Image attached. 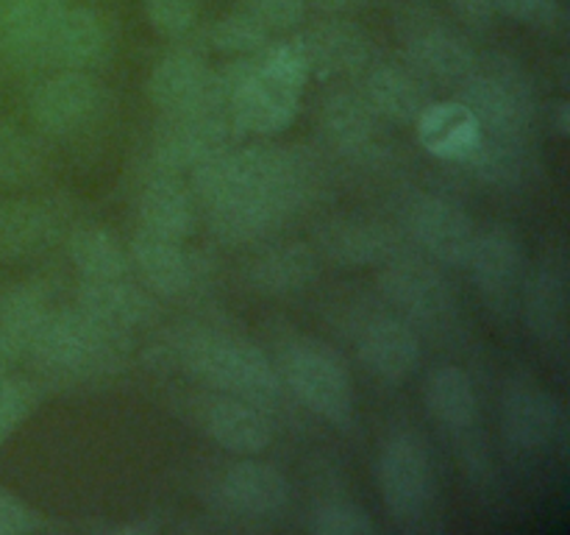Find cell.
<instances>
[{"label": "cell", "instance_id": "1", "mask_svg": "<svg viewBox=\"0 0 570 535\" xmlns=\"http://www.w3.org/2000/svg\"><path fill=\"white\" fill-rule=\"evenodd\" d=\"M148 360L159 371L184 373L212 393L237 396L265 412L276 410L287 393L276 360L254 340L204 323L167 332L150 349Z\"/></svg>", "mask_w": 570, "mask_h": 535}, {"label": "cell", "instance_id": "2", "mask_svg": "<svg viewBox=\"0 0 570 535\" xmlns=\"http://www.w3.org/2000/svg\"><path fill=\"white\" fill-rule=\"evenodd\" d=\"M122 357L126 334L104 327L78 307L50 310L28 351L31 366L56 382H87L115 373Z\"/></svg>", "mask_w": 570, "mask_h": 535}, {"label": "cell", "instance_id": "3", "mask_svg": "<svg viewBox=\"0 0 570 535\" xmlns=\"http://www.w3.org/2000/svg\"><path fill=\"white\" fill-rule=\"evenodd\" d=\"M276 360L284 390L315 418L340 432L356 424V393L348 366L337 349L312 334H295L278 346Z\"/></svg>", "mask_w": 570, "mask_h": 535}, {"label": "cell", "instance_id": "4", "mask_svg": "<svg viewBox=\"0 0 570 535\" xmlns=\"http://www.w3.org/2000/svg\"><path fill=\"white\" fill-rule=\"evenodd\" d=\"M460 87V100L476 115L482 137L529 148L538 100L521 65L507 56H479Z\"/></svg>", "mask_w": 570, "mask_h": 535}, {"label": "cell", "instance_id": "5", "mask_svg": "<svg viewBox=\"0 0 570 535\" xmlns=\"http://www.w3.org/2000/svg\"><path fill=\"white\" fill-rule=\"evenodd\" d=\"M376 483L390 522L404 533L432 527L438 505L432 451L415 429H395L384 438L376 460Z\"/></svg>", "mask_w": 570, "mask_h": 535}, {"label": "cell", "instance_id": "6", "mask_svg": "<svg viewBox=\"0 0 570 535\" xmlns=\"http://www.w3.org/2000/svg\"><path fill=\"white\" fill-rule=\"evenodd\" d=\"M379 290L387 299L390 310L415 329H432L445 332L456 318V299L449 279L423 254H406L399 251L390 256L379 273Z\"/></svg>", "mask_w": 570, "mask_h": 535}, {"label": "cell", "instance_id": "7", "mask_svg": "<svg viewBox=\"0 0 570 535\" xmlns=\"http://www.w3.org/2000/svg\"><path fill=\"white\" fill-rule=\"evenodd\" d=\"M501 435L507 449L518 457H549L554 449L566 451V407L532 373H515L501 396Z\"/></svg>", "mask_w": 570, "mask_h": 535}, {"label": "cell", "instance_id": "8", "mask_svg": "<svg viewBox=\"0 0 570 535\" xmlns=\"http://www.w3.org/2000/svg\"><path fill=\"white\" fill-rule=\"evenodd\" d=\"M423 405L429 418L451 435L468 477L484 483L490 477V455L479 432V396L471 373L460 366H438L423 382Z\"/></svg>", "mask_w": 570, "mask_h": 535}, {"label": "cell", "instance_id": "9", "mask_svg": "<svg viewBox=\"0 0 570 535\" xmlns=\"http://www.w3.org/2000/svg\"><path fill=\"white\" fill-rule=\"evenodd\" d=\"M237 126L226 109H189L165 115L150 143L154 173H193L200 162L237 145Z\"/></svg>", "mask_w": 570, "mask_h": 535}, {"label": "cell", "instance_id": "10", "mask_svg": "<svg viewBox=\"0 0 570 535\" xmlns=\"http://www.w3.org/2000/svg\"><path fill=\"white\" fill-rule=\"evenodd\" d=\"M465 268L479 299L493 315L510 318L521 307L527 260H523L521 237L507 223H490L479 228Z\"/></svg>", "mask_w": 570, "mask_h": 535}, {"label": "cell", "instance_id": "11", "mask_svg": "<svg viewBox=\"0 0 570 535\" xmlns=\"http://www.w3.org/2000/svg\"><path fill=\"white\" fill-rule=\"evenodd\" d=\"M150 104L165 115L189 109H226L228 98L217 87L215 70L209 67L206 56L189 45L170 48L150 70L145 84Z\"/></svg>", "mask_w": 570, "mask_h": 535}, {"label": "cell", "instance_id": "12", "mask_svg": "<svg viewBox=\"0 0 570 535\" xmlns=\"http://www.w3.org/2000/svg\"><path fill=\"white\" fill-rule=\"evenodd\" d=\"M404 223L423 256L445 268H465L479 232L465 206L445 195L423 193L406 204Z\"/></svg>", "mask_w": 570, "mask_h": 535}, {"label": "cell", "instance_id": "13", "mask_svg": "<svg viewBox=\"0 0 570 535\" xmlns=\"http://www.w3.org/2000/svg\"><path fill=\"white\" fill-rule=\"evenodd\" d=\"M104 98L106 87L92 72L61 67L33 87L28 95V111L39 132L65 137L87 128L104 109Z\"/></svg>", "mask_w": 570, "mask_h": 535}, {"label": "cell", "instance_id": "14", "mask_svg": "<svg viewBox=\"0 0 570 535\" xmlns=\"http://www.w3.org/2000/svg\"><path fill=\"white\" fill-rule=\"evenodd\" d=\"M289 496L293 490L282 468L254 460V455L223 468L212 485V502L226 516L243 518V522H265V518L282 516L289 505Z\"/></svg>", "mask_w": 570, "mask_h": 535}, {"label": "cell", "instance_id": "15", "mask_svg": "<svg viewBox=\"0 0 570 535\" xmlns=\"http://www.w3.org/2000/svg\"><path fill=\"white\" fill-rule=\"evenodd\" d=\"M301 109V93L256 70L254 56H245L243 70L228 98V111L239 134L276 137L295 123Z\"/></svg>", "mask_w": 570, "mask_h": 535}, {"label": "cell", "instance_id": "16", "mask_svg": "<svg viewBox=\"0 0 570 535\" xmlns=\"http://www.w3.org/2000/svg\"><path fill=\"white\" fill-rule=\"evenodd\" d=\"M354 346L362 366L387 385L406 382L421 366V334L393 310L367 315L356 329Z\"/></svg>", "mask_w": 570, "mask_h": 535}, {"label": "cell", "instance_id": "17", "mask_svg": "<svg viewBox=\"0 0 570 535\" xmlns=\"http://www.w3.org/2000/svg\"><path fill=\"white\" fill-rule=\"evenodd\" d=\"M527 327L543 349L562 351L568 340V262L562 251H549L527 273L521 290Z\"/></svg>", "mask_w": 570, "mask_h": 535}, {"label": "cell", "instance_id": "18", "mask_svg": "<svg viewBox=\"0 0 570 535\" xmlns=\"http://www.w3.org/2000/svg\"><path fill=\"white\" fill-rule=\"evenodd\" d=\"M67 0H11L0 17V59L11 70L48 65V48Z\"/></svg>", "mask_w": 570, "mask_h": 535}, {"label": "cell", "instance_id": "19", "mask_svg": "<svg viewBox=\"0 0 570 535\" xmlns=\"http://www.w3.org/2000/svg\"><path fill=\"white\" fill-rule=\"evenodd\" d=\"M315 249L323 260L340 268H382L390 256L399 254L401 240L376 217L343 215L317 228Z\"/></svg>", "mask_w": 570, "mask_h": 535}, {"label": "cell", "instance_id": "20", "mask_svg": "<svg viewBox=\"0 0 570 535\" xmlns=\"http://www.w3.org/2000/svg\"><path fill=\"white\" fill-rule=\"evenodd\" d=\"M128 260L145 288L161 299H181L193 293L200 279L198 256L189 254L181 240H167L142 228L131 237Z\"/></svg>", "mask_w": 570, "mask_h": 535}, {"label": "cell", "instance_id": "21", "mask_svg": "<svg viewBox=\"0 0 570 535\" xmlns=\"http://www.w3.org/2000/svg\"><path fill=\"white\" fill-rule=\"evenodd\" d=\"M198 427L232 455H262L273 440V424L262 407L237 396L212 393L198 407Z\"/></svg>", "mask_w": 570, "mask_h": 535}, {"label": "cell", "instance_id": "22", "mask_svg": "<svg viewBox=\"0 0 570 535\" xmlns=\"http://www.w3.org/2000/svg\"><path fill=\"white\" fill-rule=\"evenodd\" d=\"M406 59L417 76L440 84H462L476 67L479 54L468 42L465 33L445 22L429 20L412 26L406 37Z\"/></svg>", "mask_w": 570, "mask_h": 535}, {"label": "cell", "instance_id": "23", "mask_svg": "<svg viewBox=\"0 0 570 535\" xmlns=\"http://www.w3.org/2000/svg\"><path fill=\"white\" fill-rule=\"evenodd\" d=\"M76 301L78 310L122 334L148 327L159 315L156 295L145 284H134L128 276L92 279V282L83 279Z\"/></svg>", "mask_w": 570, "mask_h": 535}, {"label": "cell", "instance_id": "24", "mask_svg": "<svg viewBox=\"0 0 570 535\" xmlns=\"http://www.w3.org/2000/svg\"><path fill=\"white\" fill-rule=\"evenodd\" d=\"M137 221L142 232L184 243L198 226V198L176 173H154L139 193Z\"/></svg>", "mask_w": 570, "mask_h": 535}, {"label": "cell", "instance_id": "25", "mask_svg": "<svg viewBox=\"0 0 570 535\" xmlns=\"http://www.w3.org/2000/svg\"><path fill=\"white\" fill-rule=\"evenodd\" d=\"M321 276V254L309 243H282L259 251L245 268V282L259 295H295Z\"/></svg>", "mask_w": 570, "mask_h": 535}, {"label": "cell", "instance_id": "26", "mask_svg": "<svg viewBox=\"0 0 570 535\" xmlns=\"http://www.w3.org/2000/svg\"><path fill=\"white\" fill-rule=\"evenodd\" d=\"M312 76H354L371 65V37L356 22L323 20L301 37Z\"/></svg>", "mask_w": 570, "mask_h": 535}, {"label": "cell", "instance_id": "27", "mask_svg": "<svg viewBox=\"0 0 570 535\" xmlns=\"http://www.w3.org/2000/svg\"><path fill=\"white\" fill-rule=\"evenodd\" d=\"M415 134L423 150L443 162H465L482 139L476 115L462 100L423 106L415 117Z\"/></svg>", "mask_w": 570, "mask_h": 535}, {"label": "cell", "instance_id": "28", "mask_svg": "<svg viewBox=\"0 0 570 535\" xmlns=\"http://www.w3.org/2000/svg\"><path fill=\"white\" fill-rule=\"evenodd\" d=\"M109 26L89 6H67L48 48V65L89 70L109 54Z\"/></svg>", "mask_w": 570, "mask_h": 535}, {"label": "cell", "instance_id": "29", "mask_svg": "<svg viewBox=\"0 0 570 535\" xmlns=\"http://www.w3.org/2000/svg\"><path fill=\"white\" fill-rule=\"evenodd\" d=\"M48 312L50 299L45 284L22 282L6 290L0 299V366L28 357Z\"/></svg>", "mask_w": 570, "mask_h": 535}, {"label": "cell", "instance_id": "30", "mask_svg": "<svg viewBox=\"0 0 570 535\" xmlns=\"http://www.w3.org/2000/svg\"><path fill=\"white\" fill-rule=\"evenodd\" d=\"M59 215L45 201L9 198L0 204V256L31 260L56 243Z\"/></svg>", "mask_w": 570, "mask_h": 535}, {"label": "cell", "instance_id": "31", "mask_svg": "<svg viewBox=\"0 0 570 535\" xmlns=\"http://www.w3.org/2000/svg\"><path fill=\"white\" fill-rule=\"evenodd\" d=\"M365 100L379 117L404 126V123H415V117L426 106V89L415 70L387 61L367 70Z\"/></svg>", "mask_w": 570, "mask_h": 535}, {"label": "cell", "instance_id": "32", "mask_svg": "<svg viewBox=\"0 0 570 535\" xmlns=\"http://www.w3.org/2000/svg\"><path fill=\"white\" fill-rule=\"evenodd\" d=\"M323 137L343 154H362L379 134V115L371 109L365 95L332 93L321 104Z\"/></svg>", "mask_w": 570, "mask_h": 535}, {"label": "cell", "instance_id": "33", "mask_svg": "<svg viewBox=\"0 0 570 535\" xmlns=\"http://www.w3.org/2000/svg\"><path fill=\"white\" fill-rule=\"evenodd\" d=\"M67 256L81 279H120L131 271L128 245L106 226H78L67 240Z\"/></svg>", "mask_w": 570, "mask_h": 535}, {"label": "cell", "instance_id": "34", "mask_svg": "<svg viewBox=\"0 0 570 535\" xmlns=\"http://www.w3.org/2000/svg\"><path fill=\"white\" fill-rule=\"evenodd\" d=\"M45 150L26 128L0 120V184H31L42 176Z\"/></svg>", "mask_w": 570, "mask_h": 535}, {"label": "cell", "instance_id": "35", "mask_svg": "<svg viewBox=\"0 0 570 535\" xmlns=\"http://www.w3.org/2000/svg\"><path fill=\"white\" fill-rule=\"evenodd\" d=\"M271 42V31L245 9H234L212 22L209 45L226 56H254Z\"/></svg>", "mask_w": 570, "mask_h": 535}, {"label": "cell", "instance_id": "36", "mask_svg": "<svg viewBox=\"0 0 570 535\" xmlns=\"http://www.w3.org/2000/svg\"><path fill=\"white\" fill-rule=\"evenodd\" d=\"M256 70H262L265 76L276 78V81L287 84L293 89H304L306 81L312 78L309 56H306L304 42L301 37L295 39H276V42H267L265 48L254 54Z\"/></svg>", "mask_w": 570, "mask_h": 535}, {"label": "cell", "instance_id": "37", "mask_svg": "<svg viewBox=\"0 0 570 535\" xmlns=\"http://www.w3.org/2000/svg\"><path fill=\"white\" fill-rule=\"evenodd\" d=\"M306 527H309V533L315 535H373L376 533V522L371 518V513L348 499H326L321 502V505H315L312 507Z\"/></svg>", "mask_w": 570, "mask_h": 535}, {"label": "cell", "instance_id": "38", "mask_svg": "<svg viewBox=\"0 0 570 535\" xmlns=\"http://www.w3.org/2000/svg\"><path fill=\"white\" fill-rule=\"evenodd\" d=\"M145 20L161 39L187 37L200 20V0H142Z\"/></svg>", "mask_w": 570, "mask_h": 535}, {"label": "cell", "instance_id": "39", "mask_svg": "<svg viewBox=\"0 0 570 535\" xmlns=\"http://www.w3.org/2000/svg\"><path fill=\"white\" fill-rule=\"evenodd\" d=\"M39 405V390L28 379L0 373V444L26 421Z\"/></svg>", "mask_w": 570, "mask_h": 535}, {"label": "cell", "instance_id": "40", "mask_svg": "<svg viewBox=\"0 0 570 535\" xmlns=\"http://www.w3.org/2000/svg\"><path fill=\"white\" fill-rule=\"evenodd\" d=\"M239 9H245L250 17H256L267 31L276 33L298 28L301 22H304L309 3H306V0H243Z\"/></svg>", "mask_w": 570, "mask_h": 535}, {"label": "cell", "instance_id": "41", "mask_svg": "<svg viewBox=\"0 0 570 535\" xmlns=\"http://www.w3.org/2000/svg\"><path fill=\"white\" fill-rule=\"evenodd\" d=\"M42 529V516L31 505L0 488V535H26Z\"/></svg>", "mask_w": 570, "mask_h": 535}, {"label": "cell", "instance_id": "42", "mask_svg": "<svg viewBox=\"0 0 570 535\" xmlns=\"http://www.w3.org/2000/svg\"><path fill=\"white\" fill-rule=\"evenodd\" d=\"M495 11H504L512 20L523 22V26H543L549 28L557 22L560 6L557 0H493Z\"/></svg>", "mask_w": 570, "mask_h": 535}, {"label": "cell", "instance_id": "43", "mask_svg": "<svg viewBox=\"0 0 570 535\" xmlns=\"http://www.w3.org/2000/svg\"><path fill=\"white\" fill-rule=\"evenodd\" d=\"M449 6L465 26L473 28L490 26V20L495 17L493 0H449Z\"/></svg>", "mask_w": 570, "mask_h": 535}, {"label": "cell", "instance_id": "44", "mask_svg": "<svg viewBox=\"0 0 570 535\" xmlns=\"http://www.w3.org/2000/svg\"><path fill=\"white\" fill-rule=\"evenodd\" d=\"M568 117H570V106H568V100H560V104H557V109H554V126H557V134H560V137H568Z\"/></svg>", "mask_w": 570, "mask_h": 535}, {"label": "cell", "instance_id": "45", "mask_svg": "<svg viewBox=\"0 0 570 535\" xmlns=\"http://www.w3.org/2000/svg\"><path fill=\"white\" fill-rule=\"evenodd\" d=\"M306 3H315V6H321V9L340 11V9H348V6L360 3V0H306Z\"/></svg>", "mask_w": 570, "mask_h": 535}]
</instances>
